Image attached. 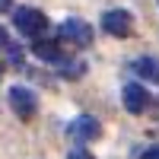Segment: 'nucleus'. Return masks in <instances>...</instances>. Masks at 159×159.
Instances as JSON below:
<instances>
[{
	"label": "nucleus",
	"mask_w": 159,
	"mask_h": 159,
	"mask_svg": "<svg viewBox=\"0 0 159 159\" xmlns=\"http://www.w3.org/2000/svg\"><path fill=\"white\" fill-rule=\"evenodd\" d=\"M13 25H16L22 35H29V38H42V32L48 29V19H45V13L35 10V7H16L13 10Z\"/></svg>",
	"instance_id": "1"
},
{
	"label": "nucleus",
	"mask_w": 159,
	"mask_h": 159,
	"mask_svg": "<svg viewBox=\"0 0 159 159\" xmlns=\"http://www.w3.org/2000/svg\"><path fill=\"white\" fill-rule=\"evenodd\" d=\"M10 108H13V115H19L22 121L35 118V111H38V99H35V92L25 89V86H13V89H10Z\"/></svg>",
	"instance_id": "2"
},
{
	"label": "nucleus",
	"mask_w": 159,
	"mask_h": 159,
	"mask_svg": "<svg viewBox=\"0 0 159 159\" xmlns=\"http://www.w3.org/2000/svg\"><path fill=\"white\" fill-rule=\"evenodd\" d=\"M102 29L115 38H127L130 29H134V16L127 10H105L102 13Z\"/></svg>",
	"instance_id": "3"
},
{
	"label": "nucleus",
	"mask_w": 159,
	"mask_h": 159,
	"mask_svg": "<svg viewBox=\"0 0 159 159\" xmlns=\"http://www.w3.org/2000/svg\"><path fill=\"white\" fill-rule=\"evenodd\" d=\"M61 38H67L70 45H76V48H83V45H89L92 42V29H89V22H83V19H64L61 22Z\"/></svg>",
	"instance_id": "4"
},
{
	"label": "nucleus",
	"mask_w": 159,
	"mask_h": 159,
	"mask_svg": "<svg viewBox=\"0 0 159 159\" xmlns=\"http://www.w3.org/2000/svg\"><path fill=\"white\" fill-rule=\"evenodd\" d=\"M67 134H70V140H80V143H83V140H96L102 134V124L92 115H80L76 121L67 124Z\"/></svg>",
	"instance_id": "5"
},
{
	"label": "nucleus",
	"mask_w": 159,
	"mask_h": 159,
	"mask_svg": "<svg viewBox=\"0 0 159 159\" xmlns=\"http://www.w3.org/2000/svg\"><path fill=\"white\" fill-rule=\"evenodd\" d=\"M121 99H124V108H127L130 115H140V111L150 105V92L143 89L140 83H127V86L121 89Z\"/></svg>",
	"instance_id": "6"
},
{
	"label": "nucleus",
	"mask_w": 159,
	"mask_h": 159,
	"mask_svg": "<svg viewBox=\"0 0 159 159\" xmlns=\"http://www.w3.org/2000/svg\"><path fill=\"white\" fill-rule=\"evenodd\" d=\"M32 51H35V57H42L48 64H64V61H67V57H64V48L54 42V38H35Z\"/></svg>",
	"instance_id": "7"
},
{
	"label": "nucleus",
	"mask_w": 159,
	"mask_h": 159,
	"mask_svg": "<svg viewBox=\"0 0 159 159\" xmlns=\"http://www.w3.org/2000/svg\"><path fill=\"white\" fill-rule=\"evenodd\" d=\"M134 73L140 80H150V83H159V57H150V54H143L134 61Z\"/></svg>",
	"instance_id": "8"
},
{
	"label": "nucleus",
	"mask_w": 159,
	"mask_h": 159,
	"mask_svg": "<svg viewBox=\"0 0 159 159\" xmlns=\"http://www.w3.org/2000/svg\"><path fill=\"white\" fill-rule=\"evenodd\" d=\"M83 70H86L83 61H64V64H61V76H67V80H76Z\"/></svg>",
	"instance_id": "9"
},
{
	"label": "nucleus",
	"mask_w": 159,
	"mask_h": 159,
	"mask_svg": "<svg viewBox=\"0 0 159 159\" xmlns=\"http://www.w3.org/2000/svg\"><path fill=\"white\" fill-rule=\"evenodd\" d=\"M7 57H10L13 67H22V48L19 45H7Z\"/></svg>",
	"instance_id": "10"
},
{
	"label": "nucleus",
	"mask_w": 159,
	"mask_h": 159,
	"mask_svg": "<svg viewBox=\"0 0 159 159\" xmlns=\"http://www.w3.org/2000/svg\"><path fill=\"white\" fill-rule=\"evenodd\" d=\"M67 159H92V153H89V150H83V147H73Z\"/></svg>",
	"instance_id": "11"
},
{
	"label": "nucleus",
	"mask_w": 159,
	"mask_h": 159,
	"mask_svg": "<svg viewBox=\"0 0 159 159\" xmlns=\"http://www.w3.org/2000/svg\"><path fill=\"white\" fill-rule=\"evenodd\" d=\"M140 159H159V147H153V150H143V153H140Z\"/></svg>",
	"instance_id": "12"
},
{
	"label": "nucleus",
	"mask_w": 159,
	"mask_h": 159,
	"mask_svg": "<svg viewBox=\"0 0 159 159\" xmlns=\"http://www.w3.org/2000/svg\"><path fill=\"white\" fill-rule=\"evenodd\" d=\"M0 13H13V0H0Z\"/></svg>",
	"instance_id": "13"
},
{
	"label": "nucleus",
	"mask_w": 159,
	"mask_h": 159,
	"mask_svg": "<svg viewBox=\"0 0 159 159\" xmlns=\"http://www.w3.org/2000/svg\"><path fill=\"white\" fill-rule=\"evenodd\" d=\"M10 42H7V29H3V25H0V48H7Z\"/></svg>",
	"instance_id": "14"
},
{
	"label": "nucleus",
	"mask_w": 159,
	"mask_h": 159,
	"mask_svg": "<svg viewBox=\"0 0 159 159\" xmlns=\"http://www.w3.org/2000/svg\"><path fill=\"white\" fill-rule=\"evenodd\" d=\"M0 76H3V64H0Z\"/></svg>",
	"instance_id": "15"
}]
</instances>
